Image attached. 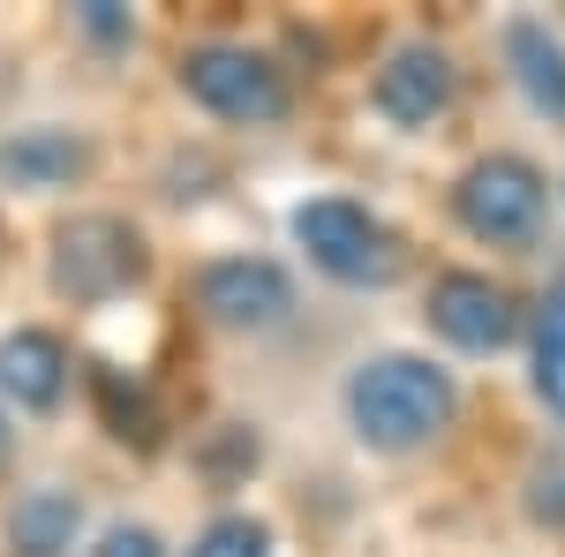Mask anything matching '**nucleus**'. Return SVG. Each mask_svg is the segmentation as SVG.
Returning <instances> with one entry per match:
<instances>
[{
    "instance_id": "obj_1",
    "label": "nucleus",
    "mask_w": 565,
    "mask_h": 557,
    "mask_svg": "<svg viewBox=\"0 0 565 557\" xmlns=\"http://www.w3.org/2000/svg\"><path fill=\"white\" fill-rule=\"evenodd\" d=\"M452 415H460V385L423 354H370L348 377V422L370 452H423L452 429Z\"/></svg>"
},
{
    "instance_id": "obj_2",
    "label": "nucleus",
    "mask_w": 565,
    "mask_h": 557,
    "mask_svg": "<svg viewBox=\"0 0 565 557\" xmlns=\"http://www.w3.org/2000/svg\"><path fill=\"white\" fill-rule=\"evenodd\" d=\"M295 242L340 287H385L392 271H399V234L370 204H354V196H317V204H302L295 212Z\"/></svg>"
},
{
    "instance_id": "obj_3",
    "label": "nucleus",
    "mask_w": 565,
    "mask_h": 557,
    "mask_svg": "<svg viewBox=\"0 0 565 557\" xmlns=\"http://www.w3.org/2000/svg\"><path fill=\"white\" fill-rule=\"evenodd\" d=\"M143 271H151V249H143V234L129 218L114 212H84L53 234V294L68 301H114L129 287H143Z\"/></svg>"
},
{
    "instance_id": "obj_4",
    "label": "nucleus",
    "mask_w": 565,
    "mask_h": 557,
    "mask_svg": "<svg viewBox=\"0 0 565 557\" xmlns=\"http://www.w3.org/2000/svg\"><path fill=\"white\" fill-rule=\"evenodd\" d=\"M543 204H551V181H543V167L521 159V151H490V159H476V167L460 173V189H452L460 226H468L476 242H505V249L535 242Z\"/></svg>"
},
{
    "instance_id": "obj_5",
    "label": "nucleus",
    "mask_w": 565,
    "mask_h": 557,
    "mask_svg": "<svg viewBox=\"0 0 565 557\" xmlns=\"http://www.w3.org/2000/svg\"><path fill=\"white\" fill-rule=\"evenodd\" d=\"M181 90L218 114V121H242V129H264L287 114V76L249 53V45H189L181 53Z\"/></svg>"
},
{
    "instance_id": "obj_6",
    "label": "nucleus",
    "mask_w": 565,
    "mask_h": 557,
    "mask_svg": "<svg viewBox=\"0 0 565 557\" xmlns=\"http://www.w3.org/2000/svg\"><path fill=\"white\" fill-rule=\"evenodd\" d=\"M452 90H460V68H452V53L430 39H407L385 53V68H377V84H370V106L385 114L392 129H430L452 114Z\"/></svg>"
},
{
    "instance_id": "obj_7",
    "label": "nucleus",
    "mask_w": 565,
    "mask_h": 557,
    "mask_svg": "<svg viewBox=\"0 0 565 557\" xmlns=\"http://www.w3.org/2000/svg\"><path fill=\"white\" fill-rule=\"evenodd\" d=\"M430 324L460 354H498L521 332V301H513V287H498L490 271H445L430 287Z\"/></svg>"
},
{
    "instance_id": "obj_8",
    "label": "nucleus",
    "mask_w": 565,
    "mask_h": 557,
    "mask_svg": "<svg viewBox=\"0 0 565 557\" xmlns=\"http://www.w3.org/2000/svg\"><path fill=\"white\" fill-rule=\"evenodd\" d=\"M196 309L212 324H226V332H264V324H279L295 309V287H287V271L271 257H218L196 279Z\"/></svg>"
},
{
    "instance_id": "obj_9",
    "label": "nucleus",
    "mask_w": 565,
    "mask_h": 557,
    "mask_svg": "<svg viewBox=\"0 0 565 557\" xmlns=\"http://www.w3.org/2000/svg\"><path fill=\"white\" fill-rule=\"evenodd\" d=\"M90 167V143L76 129H23L0 143V181L23 189V196H45V189H68L76 173Z\"/></svg>"
},
{
    "instance_id": "obj_10",
    "label": "nucleus",
    "mask_w": 565,
    "mask_h": 557,
    "mask_svg": "<svg viewBox=\"0 0 565 557\" xmlns=\"http://www.w3.org/2000/svg\"><path fill=\"white\" fill-rule=\"evenodd\" d=\"M0 392L15 399V407H61V392H68V346L53 340V332H8L0 340Z\"/></svg>"
},
{
    "instance_id": "obj_11",
    "label": "nucleus",
    "mask_w": 565,
    "mask_h": 557,
    "mask_svg": "<svg viewBox=\"0 0 565 557\" xmlns=\"http://www.w3.org/2000/svg\"><path fill=\"white\" fill-rule=\"evenodd\" d=\"M505 68H513V84L535 114L565 121V39L551 23H535V15L505 23Z\"/></svg>"
},
{
    "instance_id": "obj_12",
    "label": "nucleus",
    "mask_w": 565,
    "mask_h": 557,
    "mask_svg": "<svg viewBox=\"0 0 565 557\" xmlns=\"http://www.w3.org/2000/svg\"><path fill=\"white\" fill-rule=\"evenodd\" d=\"M76 527H84L76 490H23L8 505V550L15 557H61L76 543Z\"/></svg>"
},
{
    "instance_id": "obj_13",
    "label": "nucleus",
    "mask_w": 565,
    "mask_h": 557,
    "mask_svg": "<svg viewBox=\"0 0 565 557\" xmlns=\"http://www.w3.org/2000/svg\"><path fill=\"white\" fill-rule=\"evenodd\" d=\"M535 399L565 422V271L543 287V309H535Z\"/></svg>"
},
{
    "instance_id": "obj_14",
    "label": "nucleus",
    "mask_w": 565,
    "mask_h": 557,
    "mask_svg": "<svg viewBox=\"0 0 565 557\" xmlns=\"http://www.w3.org/2000/svg\"><path fill=\"white\" fill-rule=\"evenodd\" d=\"M98 407H106V422H114V437L121 444H151L159 437V422H151V399H143V385L121 392V369H98Z\"/></svg>"
},
{
    "instance_id": "obj_15",
    "label": "nucleus",
    "mask_w": 565,
    "mask_h": 557,
    "mask_svg": "<svg viewBox=\"0 0 565 557\" xmlns=\"http://www.w3.org/2000/svg\"><path fill=\"white\" fill-rule=\"evenodd\" d=\"M189 557H271V527L249 519V513H226L189 543Z\"/></svg>"
},
{
    "instance_id": "obj_16",
    "label": "nucleus",
    "mask_w": 565,
    "mask_h": 557,
    "mask_svg": "<svg viewBox=\"0 0 565 557\" xmlns=\"http://www.w3.org/2000/svg\"><path fill=\"white\" fill-rule=\"evenodd\" d=\"M90 557H167V543H159L151 527H129V519H121V527L98 535V550H90Z\"/></svg>"
},
{
    "instance_id": "obj_17",
    "label": "nucleus",
    "mask_w": 565,
    "mask_h": 557,
    "mask_svg": "<svg viewBox=\"0 0 565 557\" xmlns=\"http://www.w3.org/2000/svg\"><path fill=\"white\" fill-rule=\"evenodd\" d=\"M535 519H565V468H535Z\"/></svg>"
},
{
    "instance_id": "obj_18",
    "label": "nucleus",
    "mask_w": 565,
    "mask_h": 557,
    "mask_svg": "<svg viewBox=\"0 0 565 557\" xmlns=\"http://www.w3.org/2000/svg\"><path fill=\"white\" fill-rule=\"evenodd\" d=\"M84 31H98V39H129V15H114V0H90Z\"/></svg>"
},
{
    "instance_id": "obj_19",
    "label": "nucleus",
    "mask_w": 565,
    "mask_h": 557,
    "mask_svg": "<svg viewBox=\"0 0 565 557\" xmlns=\"http://www.w3.org/2000/svg\"><path fill=\"white\" fill-rule=\"evenodd\" d=\"M0 452H8V415H0Z\"/></svg>"
}]
</instances>
